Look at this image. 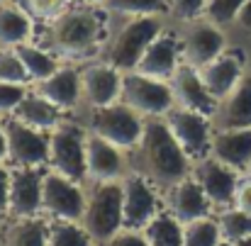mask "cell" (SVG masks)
<instances>
[{
	"label": "cell",
	"instance_id": "cell-1",
	"mask_svg": "<svg viewBox=\"0 0 251 246\" xmlns=\"http://www.w3.org/2000/svg\"><path fill=\"white\" fill-rule=\"evenodd\" d=\"M110 42L107 10L102 5L76 2L49 25V49L69 64H88L102 56Z\"/></svg>",
	"mask_w": 251,
	"mask_h": 246
},
{
	"label": "cell",
	"instance_id": "cell-2",
	"mask_svg": "<svg viewBox=\"0 0 251 246\" xmlns=\"http://www.w3.org/2000/svg\"><path fill=\"white\" fill-rule=\"evenodd\" d=\"M129 166L132 171L149 178L161 190V195L193 171V161L171 134L164 117L147 120L139 144L129 151Z\"/></svg>",
	"mask_w": 251,
	"mask_h": 246
},
{
	"label": "cell",
	"instance_id": "cell-3",
	"mask_svg": "<svg viewBox=\"0 0 251 246\" xmlns=\"http://www.w3.org/2000/svg\"><path fill=\"white\" fill-rule=\"evenodd\" d=\"M81 224L102 246L122 229V180L85 183V210Z\"/></svg>",
	"mask_w": 251,
	"mask_h": 246
},
{
	"label": "cell",
	"instance_id": "cell-4",
	"mask_svg": "<svg viewBox=\"0 0 251 246\" xmlns=\"http://www.w3.org/2000/svg\"><path fill=\"white\" fill-rule=\"evenodd\" d=\"M161 20L159 17H129V22L115 32L102 51V59L115 66L117 71L127 74L134 71L137 64L142 61L144 51L149 49V44L161 34Z\"/></svg>",
	"mask_w": 251,
	"mask_h": 246
},
{
	"label": "cell",
	"instance_id": "cell-5",
	"mask_svg": "<svg viewBox=\"0 0 251 246\" xmlns=\"http://www.w3.org/2000/svg\"><path fill=\"white\" fill-rule=\"evenodd\" d=\"M85 124H88V129L93 134L102 137L112 147H117V149L129 154L139 144V139L144 134L147 117H142L137 110H132L122 100H117L112 105L88 110V122Z\"/></svg>",
	"mask_w": 251,
	"mask_h": 246
},
{
	"label": "cell",
	"instance_id": "cell-6",
	"mask_svg": "<svg viewBox=\"0 0 251 246\" xmlns=\"http://www.w3.org/2000/svg\"><path fill=\"white\" fill-rule=\"evenodd\" d=\"M85 142L88 124L66 117L49 132V168L76 183H85Z\"/></svg>",
	"mask_w": 251,
	"mask_h": 246
},
{
	"label": "cell",
	"instance_id": "cell-7",
	"mask_svg": "<svg viewBox=\"0 0 251 246\" xmlns=\"http://www.w3.org/2000/svg\"><path fill=\"white\" fill-rule=\"evenodd\" d=\"M120 100L137 110L142 117H166L176 107L173 90L168 81H159L151 76H144L139 71H127L122 74V93Z\"/></svg>",
	"mask_w": 251,
	"mask_h": 246
},
{
	"label": "cell",
	"instance_id": "cell-8",
	"mask_svg": "<svg viewBox=\"0 0 251 246\" xmlns=\"http://www.w3.org/2000/svg\"><path fill=\"white\" fill-rule=\"evenodd\" d=\"M85 210V188L51 168L44 171L42 178V215L49 220H69L81 222Z\"/></svg>",
	"mask_w": 251,
	"mask_h": 246
},
{
	"label": "cell",
	"instance_id": "cell-9",
	"mask_svg": "<svg viewBox=\"0 0 251 246\" xmlns=\"http://www.w3.org/2000/svg\"><path fill=\"white\" fill-rule=\"evenodd\" d=\"M159 188L137 171L122 178V229H144L164 207Z\"/></svg>",
	"mask_w": 251,
	"mask_h": 246
},
{
	"label": "cell",
	"instance_id": "cell-10",
	"mask_svg": "<svg viewBox=\"0 0 251 246\" xmlns=\"http://www.w3.org/2000/svg\"><path fill=\"white\" fill-rule=\"evenodd\" d=\"M2 129L7 139V166L25 168H49V134L32 129L15 117H2Z\"/></svg>",
	"mask_w": 251,
	"mask_h": 246
},
{
	"label": "cell",
	"instance_id": "cell-11",
	"mask_svg": "<svg viewBox=\"0 0 251 246\" xmlns=\"http://www.w3.org/2000/svg\"><path fill=\"white\" fill-rule=\"evenodd\" d=\"M166 124L171 134L176 137V142L180 144V149L188 154V159L195 164L205 156H210V147H212V117L195 112V110H185V107H173L166 117Z\"/></svg>",
	"mask_w": 251,
	"mask_h": 246
},
{
	"label": "cell",
	"instance_id": "cell-12",
	"mask_svg": "<svg viewBox=\"0 0 251 246\" xmlns=\"http://www.w3.org/2000/svg\"><path fill=\"white\" fill-rule=\"evenodd\" d=\"M227 37L225 29L215 22H210L207 17H198L190 22V27L185 29V34L180 37V54H183V64L193 66V69H202L210 61H215L222 51H227Z\"/></svg>",
	"mask_w": 251,
	"mask_h": 246
},
{
	"label": "cell",
	"instance_id": "cell-13",
	"mask_svg": "<svg viewBox=\"0 0 251 246\" xmlns=\"http://www.w3.org/2000/svg\"><path fill=\"white\" fill-rule=\"evenodd\" d=\"M190 175L200 183L202 193L207 195V200L212 202L215 212L234 207V197H237V188L242 180V173L217 161L215 156H205L200 161L193 164Z\"/></svg>",
	"mask_w": 251,
	"mask_h": 246
},
{
	"label": "cell",
	"instance_id": "cell-14",
	"mask_svg": "<svg viewBox=\"0 0 251 246\" xmlns=\"http://www.w3.org/2000/svg\"><path fill=\"white\" fill-rule=\"evenodd\" d=\"M132 171L129 154L112 147L102 137L93 134L88 129L85 142V183H107V180H122Z\"/></svg>",
	"mask_w": 251,
	"mask_h": 246
},
{
	"label": "cell",
	"instance_id": "cell-15",
	"mask_svg": "<svg viewBox=\"0 0 251 246\" xmlns=\"http://www.w3.org/2000/svg\"><path fill=\"white\" fill-rule=\"evenodd\" d=\"M32 90L39 93L44 100H49L54 107H59L64 115L78 110L83 102V90H81V64H69L64 61L51 76L44 81L32 83Z\"/></svg>",
	"mask_w": 251,
	"mask_h": 246
},
{
	"label": "cell",
	"instance_id": "cell-16",
	"mask_svg": "<svg viewBox=\"0 0 251 246\" xmlns=\"http://www.w3.org/2000/svg\"><path fill=\"white\" fill-rule=\"evenodd\" d=\"M81 90L88 110L112 105L120 100L122 93V71L110 66L105 59L88 61L81 66Z\"/></svg>",
	"mask_w": 251,
	"mask_h": 246
},
{
	"label": "cell",
	"instance_id": "cell-17",
	"mask_svg": "<svg viewBox=\"0 0 251 246\" xmlns=\"http://www.w3.org/2000/svg\"><path fill=\"white\" fill-rule=\"evenodd\" d=\"M47 168L10 166V220L42 215V178Z\"/></svg>",
	"mask_w": 251,
	"mask_h": 246
},
{
	"label": "cell",
	"instance_id": "cell-18",
	"mask_svg": "<svg viewBox=\"0 0 251 246\" xmlns=\"http://www.w3.org/2000/svg\"><path fill=\"white\" fill-rule=\"evenodd\" d=\"M164 207L180 222V224H190L198 222L202 217H212L215 207L207 200V195L202 193L200 183L193 175H185L183 180H178L176 185H171L164 193Z\"/></svg>",
	"mask_w": 251,
	"mask_h": 246
},
{
	"label": "cell",
	"instance_id": "cell-19",
	"mask_svg": "<svg viewBox=\"0 0 251 246\" xmlns=\"http://www.w3.org/2000/svg\"><path fill=\"white\" fill-rule=\"evenodd\" d=\"M168 83H171V90H173L176 107L195 110V112H202V115H207V117L215 115L217 100H215L212 93L205 88V83L200 78V71H198V69H193V66H188V64H180Z\"/></svg>",
	"mask_w": 251,
	"mask_h": 246
},
{
	"label": "cell",
	"instance_id": "cell-20",
	"mask_svg": "<svg viewBox=\"0 0 251 246\" xmlns=\"http://www.w3.org/2000/svg\"><path fill=\"white\" fill-rule=\"evenodd\" d=\"M183 64V54H180V39L173 32H161L149 49L144 51L142 61L137 64L134 71L159 78V81H171V76L176 74V69Z\"/></svg>",
	"mask_w": 251,
	"mask_h": 246
},
{
	"label": "cell",
	"instance_id": "cell-21",
	"mask_svg": "<svg viewBox=\"0 0 251 246\" xmlns=\"http://www.w3.org/2000/svg\"><path fill=\"white\" fill-rule=\"evenodd\" d=\"M198 71H200V78L205 83V88L212 93V98L215 100H222L237 83L244 78V74H247V59H244L242 51L227 49L215 61H210L207 66H202Z\"/></svg>",
	"mask_w": 251,
	"mask_h": 246
},
{
	"label": "cell",
	"instance_id": "cell-22",
	"mask_svg": "<svg viewBox=\"0 0 251 246\" xmlns=\"http://www.w3.org/2000/svg\"><path fill=\"white\" fill-rule=\"evenodd\" d=\"M215 129H244L251 127V71L237 83L222 100H217V110L212 115Z\"/></svg>",
	"mask_w": 251,
	"mask_h": 246
},
{
	"label": "cell",
	"instance_id": "cell-23",
	"mask_svg": "<svg viewBox=\"0 0 251 246\" xmlns=\"http://www.w3.org/2000/svg\"><path fill=\"white\" fill-rule=\"evenodd\" d=\"M210 156L225 166L239 171L242 175L251 173V127L244 129H215Z\"/></svg>",
	"mask_w": 251,
	"mask_h": 246
},
{
	"label": "cell",
	"instance_id": "cell-24",
	"mask_svg": "<svg viewBox=\"0 0 251 246\" xmlns=\"http://www.w3.org/2000/svg\"><path fill=\"white\" fill-rule=\"evenodd\" d=\"M10 117H15L17 122H22V124H27V127H32V129H39V132H54L64 120H66V115L59 110V107H54L49 100H44L39 93H34L32 88H29V93L22 98V102L17 105V110L10 115Z\"/></svg>",
	"mask_w": 251,
	"mask_h": 246
},
{
	"label": "cell",
	"instance_id": "cell-25",
	"mask_svg": "<svg viewBox=\"0 0 251 246\" xmlns=\"http://www.w3.org/2000/svg\"><path fill=\"white\" fill-rule=\"evenodd\" d=\"M34 20L20 2L0 5V49H15L20 44L32 42Z\"/></svg>",
	"mask_w": 251,
	"mask_h": 246
},
{
	"label": "cell",
	"instance_id": "cell-26",
	"mask_svg": "<svg viewBox=\"0 0 251 246\" xmlns=\"http://www.w3.org/2000/svg\"><path fill=\"white\" fill-rule=\"evenodd\" d=\"M51 220L47 215L12 220V224L2 234V246H47Z\"/></svg>",
	"mask_w": 251,
	"mask_h": 246
},
{
	"label": "cell",
	"instance_id": "cell-27",
	"mask_svg": "<svg viewBox=\"0 0 251 246\" xmlns=\"http://www.w3.org/2000/svg\"><path fill=\"white\" fill-rule=\"evenodd\" d=\"M15 51H17L20 61L25 64L27 76H29V81L32 83L44 81L47 76H51V74L64 64L51 49H42V47H37V44H32V42L15 47Z\"/></svg>",
	"mask_w": 251,
	"mask_h": 246
},
{
	"label": "cell",
	"instance_id": "cell-28",
	"mask_svg": "<svg viewBox=\"0 0 251 246\" xmlns=\"http://www.w3.org/2000/svg\"><path fill=\"white\" fill-rule=\"evenodd\" d=\"M217 227H220V237L225 246H234L239 242L251 239V215L239 210V207H227L215 212Z\"/></svg>",
	"mask_w": 251,
	"mask_h": 246
},
{
	"label": "cell",
	"instance_id": "cell-29",
	"mask_svg": "<svg viewBox=\"0 0 251 246\" xmlns=\"http://www.w3.org/2000/svg\"><path fill=\"white\" fill-rule=\"evenodd\" d=\"M149 246H183V224L166 207L142 229Z\"/></svg>",
	"mask_w": 251,
	"mask_h": 246
},
{
	"label": "cell",
	"instance_id": "cell-30",
	"mask_svg": "<svg viewBox=\"0 0 251 246\" xmlns=\"http://www.w3.org/2000/svg\"><path fill=\"white\" fill-rule=\"evenodd\" d=\"M47 246H98V244H95V239L88 234V229L81 222L51 220Z\"/></svg>",
	"mask_w": 251,
	"mask_h": 246
},
{
	"label": "cell",
	"instance_id": "cell-31",
	"mask_svg": "<svg viewBox=\"0 0 251 246\" xmlns=\"http://www.w3.org/2000/svg\"><path fill=\"white\" fill-rule=\"evenodd\" d=\"M102 7L125 17H159L171 10V0H105Z\"/></svg>",
	"mask_w": 251,
	"mask_h": 246
},
{
	"label": "cell",
	"instance_id": "cell-32",
	"mask_svg": "<svg viewBox=\"0 0 251 246\" xmlns=\"http://www.w3.org/2000/svg\"><path fill=\"white\" fill-rule=\"evenodd\" d=\"M183 246H225L215 215L183 224Z\"/></svg>",
	"mask_w": 251,
	"mask_h": 246
},
{
	"label": "cell",
	"instance_id": "cell-33",
	"mask_svg": "<svg viewBox=\"0 0 251 246\" xmlns=\"http://www.w3.org/2000/svg\"><path fill=\"white\" fill-rule=\"evenodd\" d=\"M17 2L32 15V20L49 22V25L59 20L74 5V0H17Z\"/></svg>",
	"mask_w": 251,
	"mask_h": 246
},
{
	"label": "cell",
	"instance_id": "cell-34",
	"mask_svg": "<svg viewBox=\"0 0 251 246\" xmlns=\"http://www.w3.org/2000/svg\"><path fill=\"white\" fill-rule=\"evenodd\" d=\"M247 0H207V7H205V17L220 27H227V25H234L237 22V15L239 10L244 7Z\"/></svg>",
	"mask_w": 251,
	"mask_h": 246
},
{
	"label": "cell",
	"instance_id": "cell-35",
	"mask_svg": "<svg viewBox=\"0 0 251 246\" xmlns=\"http://www.w3.org/2000/svg\"><path fill=\"white\" fill-rule=\"evenodd\" d=\"M0 81L5 83H22V85H32L25 64L20 61L15 49H0Z\"/></svg>",
	"mask_w": 251,
	"mask_h": 246
},
{
	"label": "cell",
	"instance_id": "cell-36",
	"mask_svg": "<svg viewBox=\"0 0 251 246\" xmlns=\"http://www.w3.org/2000/svg\"><path fill=\"white\" fill-rule=\"evenodd\" d=\"M32 85H22V83H5L0 81V120L10 117L17 105L22 102V98L29 93Z\"/></svg>",
	"mask_w": 251,
	"mask_h": 246
},
{
	"label": "cell",
	"instance_id": "cell-37",
	"mask_svg": "<svg viewBox=\"0 0 251 246\" xmlns=\"http://www.w3.org/2000/svg\"><path fill=\"white\" fill-rule=\"evenodd\" d=\"M205 7H207V0H171V12L183 22L205 17Z\"/></svg>",
	"mask_w": 251,
	"mask_h": 246
},
{
	"label": "cell",
	"instance_id": "cell-38",
	"mask_svg": "<svg viewBox=\"0 0 251 246\" xmlns=\"http://www.w3.org/2000/svg\"><path fill=\"white\" fill-rule=\"evenodd\" d=\"M102 246H149V242H147L142 229H120L110 242H105Z\"/></svg>",
	"mask_w": 251,
	"mask_h": 246
},
{
	"label": "cell",
	"instance_id": "cell-39",
	"mask_svg": "<svg viewBox=\"0 0 251 246\" xmlns=\"http://www.w3.org/2000/svg\"><path fill=\"white\" fill-rule=\"evenodd\" d=\"M10 217V166L0 164V220Z\"/></svg>",
	"mask_w": 251,
	"mask_h": 246
},
{
	"label": "cell",
	"instance_id": "cell-40",
	"mask_svg": "<svg viewBox=\"0 0 251 246\" xmlns=\"http://www.w3.org/2000/svg\"><path fill=\"white\" fill-rule=\"evenodd\" d=\"M234 207L244 210L251 215V173H244L237 188V197H234Z\"/></svg>",
	"mask_w": 251,
	"mask_h": 246
},
{
	"label": "cell",
	"instance_id": "cell-41",
	"mask_svg": "<svg viewBox=\"0 0 251 246\" xmlns=\"http://www.w3.org/2000/svg\"><path fill=\"white\" fill-rule=\"evenodd\" d=\"M237 27H242L244 32H249L251 34V0L244 2V7L239 10V15H237V22H234Z\"/></svg>",
	"mask_w": 251,
	"mask_h": 246
},
{
	"label": "cell",
	"instance_id": "cell-42",
	"mask_svg": "<svg viewBox=\"0 0 251 246\" xmlns=\"http://www.w3.org/2000/svg\"><path fill=\"white\" fill-rule=\"evenodd\" d=\"M5 159H7V139H5V129L0 122V164H5Z\"/></svg>",
	"mask_w": 251,
	"mask_h": 246
},
{
	"label": "cell",
	"instance_id": "cell-43",
	"mask_svg": "<svg viewBox=\"0 0 251 246\" xmlns=\"http://www.w3.org/2000/svg\"><path fill=\"white\" fill-rule=\"evenodd\" d=\"M76 2H88V5H105V0H76Z\"/></svg>",
	"mask_w": 251,
	"mask_h": 246
},
{
	"label": "cell",
	"instance_id": "cell-44",
	"mask_svg": "<svg viewBox=\"0 0 251 246\" xmlns=\"http://www.w3.org/2000/svg\"><path fill=\"white\" fill-rule=\"evenodd\" d=\"M0 246H2V237H0Z\"/></svg>",
	"mask_w": 251,
	"mask_h": 246
},
{
	"label": "cell",
	"instance_id": "cell-45",
	"mask_svg": "<svg viewBox=\"0 0 251 246\" xmlns=\"http://www.w3.org/2000/svg\"><path fill=\"white\" fill-rule=\"evenodd\" d=\"M2 2H5V0H0V5H2Z\"/></svg>",
	"mask_w": 251,
	"mask_h": 246
}]
</instances>
